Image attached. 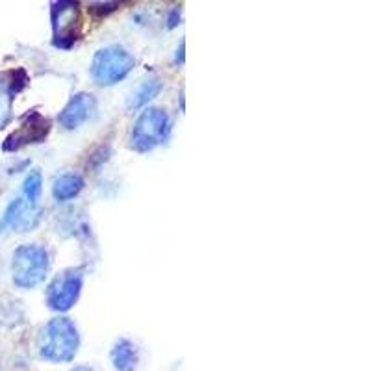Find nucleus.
<instances>
[{
  "label": "nucleus",
  "instance_id": "4",
  "mask_svg": "<svg viewBox=\"0 0 371 371\" xmlns=\"http://www.w3.org/2000/svg\"><path fill=\"white\" fill-rule=\"evenodd\" d=\"M171 132V119L160 108H145L134 123L131 134V147L138 153H149L164 145Z\"/></svg>",
  "mask_w": 371,
  "mask_h": 371
},
{
  "label": "nucleus",
  "instance_id": "6",
  "mask_svg": "<svg viewBox=\"0 0 371 371\" xmlns=\"http://www.w3.org/2000/svg\"><path fill=\"white\" fill-rule=\"evenodd\" d=\"M52 19V43L56 48L67 50L80 35L78 2H54L50 10Z\"/></svg>",
  "mask_w": 371,
  "mask_h": 371
},
{
  "label": "nucleus",
  "instance_id": "3",
  "mask_svg": "<svg viewBox=\"0 0 371 371\" xmlns=\"http://www.w3.org/2000/svg\"><path fill=\"white\" fill-rule=\"evenodd\" d=\"M135 60L126 48L110 45L96 50L92 62V78L99 86H113L125 80L134 69Z\"/></svg>",
  "mask_w": 371,
  "mask_h": 371
},
{
  "label": "nucleus",
  "instance_id": "1",
  "mask_svg": "<svg viewBox=\"0 0 371 371\" xmlns=\"http://www.w3.org/2000/svg\"><path fill=\"white\" fill-rule=\"evenodd\" d=\"M80 345L77 325L69 318L50 319L39 334V357L47 362H71Z\"/></svg>",
  "mask_w": 371,
  "mask_h": 371
},
{
  "label": "nucleus",
  "instance_id": "8",
  "mask_svg": "<svg viewBox=\"0 0 371 371\" xmlns=\"http://www.w3.org/2000/svg\"><path fill=\"white\" fill-rule=\"evenodd\" d=\"M41 217H43V210L39 208V204H30L23 197H17L6 208L2 225L11 231L28 232L38 227Z\"/></svg>",
  "mask_w": 371,
  "mask_h": 371
},
{
  "label": "nucleus",
  "instance_id": "9",
  "mask_svg": "<svg viewBox=\"0 0 371 371\" xmlns=\"http://www.w3.org/2000/svg\"><path fill=\"white\" fill-rule=\"evenodd\" d=\"M95 110L96 102L93 95H89V93H77V95L71 96V101L60 111V125L65 131H77L86 121L92 119Z\"/></svg>",
  "mask_w": 371,
  "mask_h": 371
},
{
  "label": "nucleus",
  "instance_id": "12",
  "mask_svg": "<svg viewBox=\"0 0 371 371\" xmlns=\"http://www.w3.org/2000/svg\"><path fill=\"white\" fill-rule=\"evenodd\" d=\"M162 92V82L158 78H149L145 80L134 93H132L131 101H128V108L131 110H138V108H143L145 104H149L155 96H158V93Z\"/></svg>",
  "mask_w": 371,
  "mask_h": 371
},
{
  "label": "nucleus",
  "instance_id": "16",
  "mask_svg": "<svg viewBox=\"0 0 371 371\" xmlns=\"http://www.w3.org/2000/svg\"><path fill=\"white\" fill-rule=\"evenodd\" d=\"M71 371H93V370H92V367H87V366H77L74 370H71Z\"/></svg>",
  "mask_w": 371,
  "mask_h": 371
},
{
  "label": "nucleus",
  "instance_id": "2",
  "mask_svg": "<svg viewBox=\"0 0 371 371\" xmlns=\"http://www.w3.org/2000/svg\"><path fill=\"white\" fill-rule=\"evenodd\" d=\"M50 267V258L45 247L24 243L17 247L11 258V279L21 289H32L45 280Z\"/></svg>",
  "mask_w": 371,
  "mask_h": 371
},
{
  "label": "nucleus",
  "instance_id": "5",
  "mask_svg": "<svg viewBox=\"0 0 371 371\" xmlns=\"http://www.w3.org/2000/svg\"><path fill=\"white\" fill-rule=\"evenodd\" d=\"M84 271L82 270H65L48 284L47 304L50 310L56 312H67L77 304L80 292H82Z\"/></svg>",
  "mask_w": 371,
  "mask_h": 371
},
{
  "label": "nucleus",
  "instance_id": "11",
  "mask_svg": "<svg viewBox=\"0 0 371 371\" xmlns=\"http://www.w3.org/2000/svg\"><path fill=\"white\" fill-rule=\"evenodd\" d=\"M111 362L117 371H134L138 367V349L131 340H119L111 351Z\"/></svg>",
  "mask_w": 371,
  "mask_h": 371
},
{
  "label": "nucleus",
  "instance_id": "7",
  "mask_svg": "<svg viewBox=\"0 0 371 371\" xmlns=\"http://www.w3.org/2000/svg\"><path fill=\"white\" fill-rule=\"evenodd\" d=\"M48 132H50V121L39 111H30L28 116L24 117L23 125L6 140L4 150H19L26 145L41 143L47 140Z\"/></svg>",
  "mask_w": 371,
  "mask_h": 371
},
{
  "label": "nucleus",
  "instance_id": "10",
  "mask_svg": "<svg viewBox=\"0 0 371 371\" xmlns=\"http://www.w3.org/2000/svg\"><path fill=\"white\" fill-rule=\"evenodd\" d=\"M84 189V179L77 173H63L54 180L52 195L58 203H67Z\"/></svg>",
  "mask_w": 371,
  "mask_h": 371
},
{
  "label": "nucleus",
  "instance_id": "14",
  "mask_svg": "<svg viewBox=\"0 0 371 371\" xmlns=\"http://www.w3.org/2000/svg\"><path fill=\"white\" fill-rule=\"evenodd\" d=\"M43 192V177L39 171H32V173L24 179L23 184V199L28 201L30 204H38L39 197Z\"/></svg>",
  "mask_w": 371,
  "mask_h": 371
},
{
  "label": "nucleus",
  "instance_id": "13",
  "mask_svg": "<svg viewBox=\"0 0 371 371\" xmlns=\"http://www.w3.org/2000/svg\"><path fill=\"white\" fill-rule=\"evenodd\" d=\"M19 92L21 87L15 86L13 82H0V128H4L10 123L11 102H13V95H17Z\"/></svg>",
  "mask_w": 371,
  "mask_h": 371
},
{
  "label": "nucleus",
  "instance_id": "15",
  "mask_svg": "<svg viewBox=\"0 0 371 371\" xmlns=\"http://www.w3.org/2000/svg\"><path fill=\"white\" fill-rule=\"evenodd\" d=\"M182 60H184V41H182V43H180L179 50H177V58H175V62L182 63Z\"/></svg>",
  "mask_w": 371,
  "mask_h": 371
}]
</instances>
